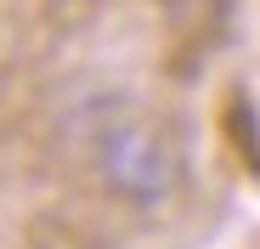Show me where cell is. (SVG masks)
<instances>
[{"mask_svg":"<svg viewBox=\"0 0 260 249\" xmlns=\"http://www.w3.org/2000/svg\"><path fill=\"white\" fill-rule=\"evenodd\" d=\"M85 164L124 210H164L187 181V147L142 102H102L85 113Z\"/></svg>","mask_w":260,"mask_h":249,"instance_id":"cell-1","label":"cell"}]
</instances>
